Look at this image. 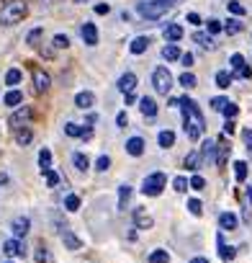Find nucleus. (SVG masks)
<instances>
[{
  "instance_id": "32",
  "label": "nucleus",
  "mask_w": 252,
  "mask_h": 263,
  "mask_svg": "<svg viewBox=\"0 0 252 263\" xmlns=\"http://www.w3.org/2000/svg\"><path fill=\"white\" fill-rule=\"evenodd\" d=\"M193 42H198V44H201V47H206V49H208V47H214L211 36L203 34V31H196V34H193Z\"/></svg>"
},
{
  "instance_id": "1",
  "label": "nucleus",
  "mask_w": 252,
  "mask_h": 263,
  "mask_svg": "<svg viewBox=\"0 0 252 263\" xmlns=\"http://www.w3.org/2000/svg\"><path fill=\"white\" fill-rule=\"evenodd\" d=\"M180 108H183V124H185V134L188 139H201L203 129H206V122H203V114L196 101L191 98H180Z\"/></svg>"
},
{
  "instance_id": "40",
  "label": "nucleus",
  "mask_w": 252,
  "mask_h": 263,
  "mask_svg": "<svg viewBox=\"0 0 252 263\" xmlns=\"http://www.w3.org/2000/svg\"><path fill=\"white\" fill-rule=\"evenodd\" d=\"M36 263H52V255H49V250L44 245L36 248Z\"/></svg>"
},
{
  "instance_id": "39",
  "label": "nucleus",
  "mask_w": 252,
  "mask_h": 263,
  "mask_svg": "<svg viewBox=\"0 0 252 263\" xmlns=\"http://www.w3.org/2000/svg\"><path fill=\"white\" fill-rule=\"evenodd\" d=\"M41 173H44V178H47V183L52 186V189H54V186H59V173H57V170L47 168V170H41Z\"/></svg>"
},
{
  "instance_id": "8",
  "label": "nucleus",
  "mask_w": 252,
  "mask_h": 263,
  "mask_svg": "<svg viewBox=\"0 0 252 263\" xmlns=\"http://www.w3.org/2000/svg\"><path fill=\"white\" fill-rule=\"evenodd\" d=\"M134 88H137V75L134 72H123L118 78V91L126 96V93H132Z\"/></svg>"
},
{
  "instance_id": "62",
  "label": "nucleus",
  "mask_w": 252,
  "mask_h": 263,
  "mask_svg": "<svg viewBox=\"0 0 252 263\" xmlns=\"http://www.w3.org/2000/svg\"><path fill=\"white\" fill-rule=\"evenodd\" d=\"M249 201H252V189H249Z\"/></svg>"
},
{
  "instance_id": "58",
  "label": "nucleus",
  "mask_w": 252,
  "mask_h": 263,
  "mask_svg": "<svg viewBox=\"0 0 252 263\" xmlns=\"http://www.w3.org/2000/svg\"><path fill=\"white\" fill-rule=\"evenodd\" d=\"M188 23L198 26V23H201V16H198V13H188Z\"/></svg>"
},
{
  "instance_id": "44",
  "label": "nucleus",
  "mask_w": 252,
  "mask_h": 263,
  "mask_svg": "<svg viewBox=\"0 0 252 263\" xmlns=\"http://www.w3.org/2000/svg\"><path fill=\"white\" fill-rule=\"evenodd\" d=\"M173 189L180 191V194H185V191H188V178H185V176H178V178L173 181Z\"/></svg>"
},
{
  "instance_id": "51",
  "label": "nucleus",
  "mask_w": 252,
  "mask_h": 263,
  "mask_svg": "<svg viewBox=\"0 0 252 263\" xmlns=\"http://www.w3.org/2000/svg\"><path fill=\"white\" fill-rule=\"evenodd\" d=\"M224 26H222V21H216V18H211V21H208V36H211V34H219Z\"/></svg>"
},
{
  "instance_id": "46",
  "label": "nucleus",
  "mask_w": 252,
  "mask_h": 263,
  "mask_svg": "<svg viewBox=\"0 0 252 263\" xmlns=\"http://www.w3.org/2000/svg\"><path fill=\"white\" fill-rule=\"evenodd\" d=\"M54 47H57V49H67V47H70V36H67V34H57V36H54Z\"/></svg>"
},
{
  "instance_id": "36",
  "label": "nucleus",
  "mask_w": 252,
  "mask_h": 263,
  "mask_svg": "<svg viewBox=\"0 0 252 263\" xmlns=\"http://www.w3.org/2000/svg\"><path fill=\"white\" fill-rule=\"evenodd\" d=\"M178 80H180V85H183V88H196V83H198L193 72H183Z\"/></svg>"
},
{
  "instance_id": "52",
  "label": "nucleus",
  "mask_w": 252,
  "mask_h": 263,
  "mask_svg": "<svg viewBox=\"0 0 252 263\" xmlns=\"http://www.w3.org/2000/svg\"><path fill=\"white\" fill-rule=\"evenodd\" d=\"M234 72H237V78H242V80H249V78H252V70H249L247 65H242V67L234 70Z\"/></svg>"
},
{
  "instance_id": "47",
  "label": "nucleus",
  "mask_w": 252,
  "mask_h": 263,
  "mask_svg": "<svg viewBox=\"0 0 252 263\" xmlns=\"http://www.w3.org/2000/svg\"><path fill=\"white\" fill-rule=\"evenodd\" d=\"M111 168V158L108 155H101L98 160H96V170H101V173H106Z\"/></svg>"
},
{
  "instance_id": "45",
  "label": "nucleus",
  "mask_w": 252,
  "mask_h": 263,
  "mask_svg": "<svg viewBox=\"0 0 252 263\" xmlns=\"http://www.w3.org/2000/svg\"><path fill=\"white\" fill-rule=\"evenodd\" d=\"M222 114H224V116H227V122H232V119H234V116H237V114H239V108H237V106H234V103H232V101H229V103H227V106H224V111H222Z\"/></svg>"
},
{
  "instance_id": "60",
  "label": "nucleus",
  "mask_w": 252,
  "mask_h": 263,
  "mask_svg": "<svg viewBox=\"0 0 252 263\" xmlns=\"http://www.w3.org/2000/svg\"><path fill=\"white\" fill-rule=\"evenodd\" d=\"M191 263H208V260H206V258H201V255H198V258H193V260H191Z\"/></svg>"
},
{
  "instance_id": "33",
  "label": "nucleus",
  "mask_w": 252,
  "mask_h": 263,
  "mask_svg": "<svg viewBox=\"0 0 252 263\" xmlns=\"http://www.w3.org/2000/svg\"><path fill=\"white\" fill-rule=\"evenodd\" d=\"M234 178H237L239 183L247 178V163H244V160H237V163H234Z\"/></svg>"
},
{
  "instance_id": "42",
  "label": "nucleus",
  "mask_w": 252,
  "mask_h": 263,
  "mask_svg": "<svg viewBox=\"0 0 252 263\" xmlns=\"http://www.w3.org/2000/svg\"><path fill=\"white\" fill-rule=\"evenodd\" d=\"M224 28H227V34H239L244 26H242V21H239V18H229Z\"/></svg>"
},
{
  "instance_id": "23",
  "label": "nucleus",
  "mask_w": 252,
  "mask_h": 263,
  "mask_svg": "<svg viewBox=\"0 0 252 263\" xmlns=\"http://www.w3.org/2000/svg\"><path fill=\"white\" fill-rule=\"evenodd\" d=\"M157 142H160V147H173L175 144V132H170V129H165V132H160V137H157Z\"/></svg>"
},
{
  "instance_id": "20",
  "label": "nucleus",
  "mask_w": 252,
  "mask_h": 263,
  "mask_svg": "<svg viewBox=\"0 0 252 263\" xmlns=\"http://www.w3.org/2000/svg\"><path fill=\"white\" fill-rule=\"evenodd\" d=\"M165 39L167 42H178V39H183V26H178V23H170V26H167L165 28Z\"/></svg>"
},
{
  "instance_id": "24",
  "label": "nucleus",
  "mask_w": 252,
  "mask_h": 263,
  "mask_svg": "<svg viewBox=\"0 0 252 263\" xmlns=\"http://www.w3.org/2000/svg\"><path fill=\"white\" fill-rule=\"evenodd\" d=\"M21 78H23L21 70H18V67H11V70L6 72V85H11V88H13V85H18V83H21Z\"/></svg>"
},
{
  "instance_id": "41",
  "label": "nucleus",
  "mask_w": 252,
  "mask_h": 263,
  "mask_svg": "<svg viewBox=\"0 0 252 263\" xmlns=\"http://www.w3.org/2000/svg\"><path fill=\"white\" fill-rule=\"evenodd\" d=\"M82 129L80 124H75V122H70V124H65V134H70V137H82Z\"/></svg>"
},
{
  "instance_id": "4",
  "label": "nucleus",
  "mask_w": 252,
  "mask_h": 263,
  "mask_svg": "<svg viewBox=\"0 0 252 263\" xmlns=\"http://www.w3.org/2000/svg\"><path fill=\"white\" fill-rule=\"evenodd\" d=\"M152 85H154V91L162 93V96L170 93V88H173V75H170V70H167V67H157V70L152 72Z\"/></svg>"
},
{
  "instance_id": "22",
  "label": "nucleus",
  "mask_w": 252,
  "mask_h": 263,
  "mask_svg": "<svg viewBox=\"0 0 252 263\" xmlns=\"http://www.w3.org/2000/svg\"><path fill=\"white\" fill-rule=\"evenodd\" d=\"M214 153H216V139H206L203 147H201V158L214 160Z\"/></svg>"
},
{
  "instance_id": "19",
  "label": "nucleus",
  "mask_w": 252,
  "mask_h": 263,
  "mask_svg": "<svg viewBox=\"0 0 252 263\" xmlns=\"http://www.w3.org/2000/svg\"><path fill=\"white\" fill-rule=\"evenodd\" d=\"M216 245H219V255H222V260H232V258H234V248H229V245L224 243V235H222V232L216 235Z\"/></svg>"
},
{
  "instance_id": "50",
  "label": "nucleus",
  "mask_w": 252,
  "mask_h": 263,
  "mask_svg": "<svg viewBox=\"0 0 252 263\" xmlns=\"http://www.w3.org/2000/svg\"><path fill=\"white\" fill-rule=\"evenodd\" d=\"M229 101L227 98H222V96H216V98H211V108L214 111H224V106H227Z\"/></svg>"
},
{
  "instance_id": "34",
  "label": "nucleus",
  "mask_w": 252,
  "mask_h": 263,
  "mask_svg": "<svg viewBox=\"0 0 252 263\" xmlns=\"http://www.w3.org/2000/svg\"><path fill=\"white\" fill-rule=\"evenodd\" d=\"M227 11L234 13V16H244V13H247V8L239 3V0H229V3H227Z\"/></svg>"
},
{
  "instance_id": "53",
  "label": "nucleus",
  "mask_w": 252,
  "mask_h": 263,
  "mask_svg": "<svg viewBox=\"0 0 252 263\" xmlns=\"http://www.w3.org/2000/svg\"><path fill=\"white\" fill-rule=\"evenodd\" d=\"M229 62H232V67H234V70H239V67L244 65V57H242V54H232V60H229Z\"/></svg>"
},
{
  "instance_id": "16",
  "label": "nucleus",
  "mask_w": 252,
  "mask_h": 263,
  "mask_svg": "<svg viewBox=\"0 0 252 263\" xmlns=\"http://www.w3.org/2000/svg\"><path fill=\"white\" fill-rule=\"evenodd\" d=\"M139 108H142V114H144L147 119L157 116V103H154V98H149V96H144V98L139 101Z\"/></svg>"
},
{
  "instance_id": "28",
  "label": "nucleus",
  "mask_w": 252,
  "mask_h": 263,
  "mask_svg": "<svg viewBox=\"0 0 252 263\" xmlns=\"http://www.w3.org/2000/svg\"><path fill=\"white\" fill-rule=\"evenodd\" d=\"M198 165H201V153L193 150V153H188V158H185V168L188 170H198Z\"/></svg>"
},
{
  "instance_id": "11",
  "label": "nucleus",
  "mask_w": 252,
  "mask_h": 263,
  "mask_svg": "<svg viewBox=\"0 0 252 263\" xmlns=\"http://www.w3.org/2000/svg\"><path fill=\"white\" fill-rule=\"evenodd\" d=\"M49 75L44 72V70H34V88H36V93H44L47 88H49Z\"/></svg>"
},
{
  "instance_id": "29",
  "label": "nucleus",
  "mask_w": 252,
  "mask_h": 263,
  "mask_svg": "<svg viewBox=\"0 0 252 263\" xmlns=\"http://www.w3.org/2000/svg\"><path fill=\"white\" fill-rule=\"evenodd\" d=\"M72 163H75V168H77V170H88V168H90L88 155H82V153H75V155H72Z\"/></svg>"
},
{
  "instance_id": "14",
  "label": "nucleus",
  "mask_w": 252,
  "mask_h": 263,
  "mask_svg": "<svg viewBox=\"0 0 252 263\" xmlns=\"http://www.w3.org/2000/svg\"><path fill=\"white\" fill-rule=\"evenodd\" d=\"M134 224H137L139 230H149L154 222H152V217H149L144 209H134Z\"/></svg>"
},
{
  "instance_id": "63",
  "label": "nucleus",
  "mask_w": 252,
  "mask_h": 263,
  "mask_svg": "<svg viewBox=\"0 0 252 263\" xmlns=\"http://www.w3.org/2000/svg\"><path fill=\"white\" fill-rule=\"evenodd\" d=\"M8 263H11V260H8Z\"/></svg>"
},
{
  "instance_id": "10",
  "label": "nucleus",
  "mask_w": 252,
  "mask_h": 263,
  "mask_svg": "<svg viewBox=\"0 0 252 263\" xmlns=\"http://www.w3.org/2000/svg\"><path fill=\"white\" fill-rule=\"evenodd\" d=\"M31 119V108L28 106H18L16 111H13V116H11V127H21V124H26Z\"/></svg>"
},
{
  "instance_id": "57",
  "label": "nucleus",
  "mask_w": 252,
  "mask_h": 263,
  "mask_svg": "<svg viewBox=\"0 0 252 263\" xmlns=\"http://www.w3.org/2000/svg\"><path fill=\"white\" fill-rule=\"evenodd\" d=\"M180 62H183L185 67H191V65H193V54H191V52H185V54H180Z\"/></svg>"
},
{
  "instance_id": "5",
  "label": "nucleus",
  "mask_w": 252,
  "mask_h": 263,
  "mask_svg": "<svg viewBox=\"0 0 252 263\" xmlns=\"http://www.w3.org/2000/svg\"><path fill=\"white\" fill-rule=\"evenodd\" d=\"M165 183H167L165 173H152V176H147V178H144L142 191H144V196H160V194H162V189H165Z\"/></svg>"
},
{
  "instance_id": "18",
  "label": "nucleus",
  "mask_w": 252,
  "mask_h": 263,
  "mask_svg": "<svg viewBox=\"0 0 252 263\" xmlns=\"http://www.w3.org/2000/svg\"><path fill=\"white\" fill-rule=\"evenodd\" d=\"M62 243H65V248H67V250H80V248H82V240H80L75 232H70V230H65V232H62Z\"/></svg>"
},
{
  "instance_id": "9",
  "label": "nucleus",
  "mask_w": 252,
  "mask_h": 263,
  "mask_svg": "<svg viewBox=\"0 0 252 263\" xmlns=\"http://www.w3.org/2000/svg\"><path fill=\"white\" fill-rule=\"evenodd\" d=\"M28 227H31L28 217H16V219H13V224H11V230H13V235H16V238H26V235H28Z\"/></svg>"
},
{
  "instance_id": "3",
  "label": "nucleus",
  "mask_w": 252,
  "mask_h": 263,
  "mask_svg": "<svg viewBox=\"0 0 252 263\" xmlns=\"http://www.w3.org/2000/svg\"><path fill=\"white\" fill-rule=\"evenodd\" d=\"M173 3H175V0H144V3L137 6V13L142 18H147V21H157V18H162L167 11L173 8Z\"/></svg>"
},
{
  "instance_id": "26",
  "label": "nucleus",
  "mask_w": 252,
  "mask_h": 263,
  "mask_svg": "<svg viewBox=\"0 0 252 263\" xmlns=\"http://www.w3.org/2000/svg\"><path fill=\"white\" fill-rule=\"evenodd\" d=\"M216 150H219V155H216V165L224 168L227 165V158H229V147L224 142H216Z\"/></svg>"
},
{
  "instance_id": "21",
  "label": "nucleus",
  "mask_w": 252,
  "mask_h": 263,
  "mask_svg": "<svg viewBox=\"0 0 252 263\" xmlns=\"http://www.w3.org/2000/svg\"><path fill=\"white\" fill-rule=\"evenodd\" d=\"M237 224H239V222H237V217H234L232 212H224V214L219 217V227H222V230H237Z\"/></svg>"
},
{
  "instance_id": "61",
  "label": "nucleus",
  "mask_w": 252,
  "mask_h": 263,
  "mask_svg": "<svg viewBox=\"0 0 252 263\" xmlns=\"http://www.w3.org/2000/svg\"><path fill=\"white\" fill-rule=\"evenodd\" d=\"M72 3H77V6H80V3H85V0H72Z\"/></svg>"
},
{
  "instance_id": "54",
  "label": "nucleus",
  "mask_w": 252,
  "mask_h": 263,
  "mask_svg": "<svg viewBox=\"0 0 252 263\" xmlns=\"http://www.w3.org/2000/svg\"><path fill=\"white\" fill-rule=\"evenodd\" d=\"M242 139H244V144H247V150H252V129L247 127L244 132H242Z\"/></svg>"
},
{
  "instance_id": "48",
  "label": "nucleus",
  "mask_w": 252,
  "mask_h": 263,
  "mask_svg": "<svg viewBox=\"0 0 252 263\" xmlns=\"http://www.w3.org/2000/svg\"><path fill=\"white\" fill-rule=\"evenodd\" d=\"M203 186H206V181H203L201 176H193V178L188 181V189H196V191H203Z\"/></svg>"
},
{
  "instance_id": "13",
  "label": "nucleus",
  "mask_w": 252,
  "mask_h": 263,
  "mask_svg": "<svg viewBox=\"0 0 252 263\" xmlns=\"http://www.w3.org/2000/svg\"><path fill=\"white\" fill-rule=\"evenodd\" d=\"M144 139L142 137H132L129 142H126V153H129V155H134V158H139L142 153H144Z\"/></svg>"
},
{
  "instance_id": "37",
  "label": "nucleus",
  "mask_w": 252,
  "mask_h": 263,
  "mask_svg": "<svg viewBox=\"0 0 252 263\" xmlns=\"http://www.w3.org/2000/svg\"><path fill=\"white\" fill-rule=\"evenodd\" d=\"M216 85H219V88H229V85H232V75H229L227 70L216 72Z\"/></svg>"
},
{
  "instance_id": "31",
  "label": "nucleus",
  "mask_w": 252,
  "mask_h": 263,
  "mask_svg": "<svg viewBox=\"0 0 252 263\" xmlns=\"http://www.w3.org/2000/svg\"><path fill=\"white\" fill-rule=\"evenodd\" d=\"M31 139H34V132H31L28 127H21V129L16 132V142H18V144H28Z\"/></svg>"
},
{
  "instance_id": "35",
  "label": "nucleus",
  "mask_w": 252,
  "mask_h": 263,
  "mask_svg": "<svg viewBox=\"0 0 252 263\" xmlns=\"http://www.w3.org/2000/svg\"><path fill=\"white\" fill-rule=\"evenodd\" d=\"M39 165H41V170H47V168L52 165V153H49L47 147H44V150H41V153H39Z\"/></svg>"
},
{
  "instance_id": "27",
  "label": "nucleus",
  "mask_w": 252,
  "mask_h": 263,
  "mask_svg": "<svg viewBox=\"0 0 252 263\" xmlns=\"http://www.w3.org/2000/svg\"><path fill=\"white\" fill-rule=\"evenodd\" d=\"M162 57H165L167 62H173V60H180V49H178L175 44H167V47H162Z\"/></svg>"
},
{
  "instance_id": "17",
  "label": "nucleus",
  "mask_w": 252,
  "mask_h": 263,
  "mask_svg": "<svg viewBox=\"0 0 252 263\" xmlns=\"http://www.w3.org/2000/svg\"><path fill=\"white\" fill-rule=\"evenodd\" d=\"M3 103H6V106H11V108H18V106L23 103V93H21V91H16V88H11V91L3 96Z\"/></svg>"
},
{
  "instance_id": "30",
  "label": "nucleus",
  "mask_w": 252,
  "mask_h": 263,
  "mask_svg": "<svg viewBox=\"0 0 252 263\" xmlns=\"http://www.w3.org/2000/svg\"><path fill=\"white\" fill-rule=\"evenodd\" d=\"M132 199V186H121L118 189V209H126V201Z\"/></svg>"
},
{
  "instance_id": "15",
  "label": "nucleus",
  "mask_w": 252,
  "mask_h": 263,
  "mask_svg": "<svg viewBox=\"0 0 252 263\" xmlns=\"http://www.w3.org/2000/svg\"><path fill=\"white\" fill-rule=\"evenodd\" d=\"M93 103H96V96H93L90 91H82V93H77V96H75V106H77V108H82V111L90 108Z\"/></svg>"
},
{
  "instance_id": "55",
  "label": "nucleus",
  "mask_w": 252,
  "mask_h": 263,
  "mask_svg": "<svg viewBox=\"0 0 252 263\" xmlns=\"http://www.w3.org/2000/svg\"><path fill=\"white\" fill-rule=\"evenodd\" d=\"M116 124H118V127H121V129H123V127H126V124H129V116H126V111H121V114H118V116H116Z\"/></svg>"
},
{
  "instance_id": "25",
  "label": "nucleus",
  "mask_w": 252,
  "mask_h": 263,
  "mask_svg": "<svg viewBox=\"0 0 252 263\" xmlns=\"http://www.w3.org/2000/svg\"><path fill=\"white\" fill-rule=\"evenodd\" d=\"M41 36H44V28H41V26H36V28H31V31L26 34V44H31V47H36V44H39V39H41Z\"/></svg>"
},
{
  "instance_id": "12",
  "label": "nucleus",
  "mask_w": 252,
  "mask_h": 263,
  "mask_svg": "<svg viewBox=\"0 0 252 263\" xmlns=\"http://www.w3.org/2000/svg\"><path fill=\"white\" fill-rule=\"evenodd\" d=\"M149 44H152L149 36H134L132 44H129V52H132V54H142V52H147Z\"/></svg>"
},
{
  "instance_id": "7",
  "label": "nucleus",
  "mask_w": 252,
  "mask_h": 263,
  "mask_svg": "<svg viewBox=\"0 0 252 263\" xmlns=\"http://www.w3.org/2000/svg\"><path fill=\"white\" fill-rule=\"evenodd\" d=\"M3 253H6L8 258H18V255H23L26 250H23V245H21L18 238H11V240L3 243Z\"/></svg>"
},
{
  "instance_id": "38",
  "label": "nucleus",
  "mask_w": 252,
  "mask_h": 263,
  "mask_svg": "<svg viewBox=\"0 0 252 263\" xmlns=\"http://www.w3.org/2000/svg\"><path fill=\"white\" fill-rule=\"evenodd\" d=\"M167 260H170V253L167 250H154L149 255V263H167Z\"/></svg>"
},
{
  "instance_id": "59",
  "label": "nucleus",
  "mask_w": 252,
  "mask_h": 263,
  "mask_svg": "<svg viewBox=\"0 0 252 263\" xmlns=\"http://www.w3.org/2000/svg\"><path fill=\"white\" fill-rule=\"evenodd\" d=\"M234 132H237L234 122H227V124H224V134H234Z\"/></svg>"
},
{
  "instance_id": "56",
  "label": "nucleus",
  "mask_w": 252,
  "mask_h": 263,
  "mask_svg": "<svg viewBox=\"0 0 252 263\" xmlns=\"http://www.w3.org/2000/svg\"><path fill=\"white\" fill-rule=\"evenodd\" d=\"M108 11H111V6H108V3H98V6H96V13H98V16H106Z\"/></svg>"
},
{
  "instance_id": "49",
  "label": "nucleus",
  "mask_w": 252,
  "mask_h": 263,
  "mask_svg": "<svg viewBox=\"0 0 252 263\" xmlns=\"http://www.w3.org/2000/svg\"><path fill=\"white\" fill-rule=\"evenodd\" d=\"M188 212H191L193 217H201V212H203V209H201V201H198V199H191V201H188Z\"/></svg>"
},
{
  "instance_id": "6",
  "label": "nucleus",
  "mask_w": 252,
  "mask_h": 263,
  "mask_svg": "<svg viewBox=\"0 0 252 263\" xmlns=\"http://www.w3.org/2000/svg\"><path fill=\"white\" fill-rule=\"evenodd\" d=\"M80 34H82V42H85L88 47L98 44V28H96V23L85 21V23H82V28H80Z\"/></svg>"
},
{
  "instance_id": "43",
  "label": "nucleus",
  "mask_w": 252,
  "mask_h": 263,
  "mask_svg": "<svg viewBox=\"0 0 252 263\" xmlns=\"http://www.w3.org/2000/svg\"><path fill=\"white\" fill-rule=\"evenodd\" d=\"M65 209H67V212H77V209H80V196L70 194V196L65 199Z\"/></svg>"
},
{
  "instance_id": "2",
  "label": "nucleus",
  "mask_w": 252,
  "mask_h": 263,
  "mask_svg": "<svg viewBox=\"0 0 252 263\" xmlns=\"http://www.w3.org/2000/svg\"><path fill=\"white\" fill-rule=\"evenodd\" d=\"M28 13V6L23 3V0H6L3 8H0V23L3 26H13L18 21H23Z\"/></svg>"
}]
</instances>
